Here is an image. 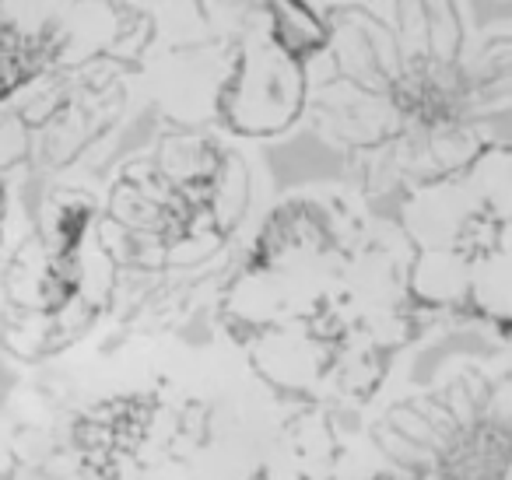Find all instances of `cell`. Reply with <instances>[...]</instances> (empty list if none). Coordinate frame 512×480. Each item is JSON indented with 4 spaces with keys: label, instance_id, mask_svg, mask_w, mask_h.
Masks as SVG:
<instances>
[{
    "label": "cell",
    "instance_id": "obj_1",
    "mask_svg": "<svg viewBox=\"0 0 512 480\" xmlns=\"http://www.w3.org/2000/svg\"><path fill=\"white\" fill-rule=\"evenodd\" d=\"M302 130L337 151L358 197H390L509 144L512 22L470 0H327Z\"/></svg>",
    "mask_w": 512,
    "mask_h": 480
},
{
    "label": "cell",
    "instance_id": "obj_2",
    "mask_svg": "<svg viewBox=\"0 0 512 480\" xmlns=\"http://www.w3.org/2000/svg\"><path fill=\"white\" fill-rule=\"evenodd\" d=\"M221 326L267 386L369 400L425 316L404 291L397 242L365 197L299 186L242 242L221 281Z\"/></svg>",
    "mask_w": 512,
    "mask_h": 480
},
{
    "label": "cell",
    "instance_id": "obj_3",
    "mask_svg": "<svg viewBox=\"0 0 512 480\" xmlns=\"http://www.w3.org/2000/svg\"><path fill=\"white\" fill-rule=\"evenodd\" d=\"M253 148L158 116L155 137L109 169L99 232L127 323L186 316L207 281H225L264 197Z\"/></svg>",
    "mask_w": 512,
    "mask_h": 480
},
{
    "label": "cell",
    "instance_id": "obj_4",
    "mask_svg": "<svg viewBox=\"0 0 512 480\" xmlns=\"http://www.w3.org/2000/svg\"><path fill=\"white\" fill-rule=\"evenodd\" d=\"M327 0H165L137 78L155 116L274 144L306 123Z\"/></svg>",
    "mask_w": 512,
    "mask_h": 480
},
{
    "label": "cell",
    "instance_id": "obj_5",
    "mask_svg": "<svg viewBox=\"0 0 512 480\" xmlns=\"http://www.w3.org/2000/svg\"><path fill=\"white\" fill-rule=\"evenodd\" d=\"M404 291L421 316L509 333L512 144H488L460 169L400 193Z\"/></svg>",
    "mask_w": 512,
    "mask_h": 480
},
{
    "label": "cell",
    "instance_id": "obj_6",
    "mask_svg": "<svg viewBox=\"0 0 512 480\" xmlns=\"http://www.w3.org/2000/svg\"><path fill=\"white\" fill-rule=\"evenodd\" d=\"M102 197L88 179H53L39 211L0 260V347L46 361L74 347L116 305V263L99 232Z\"/></svg>",
    "mask_w": 512,
    "mask_h": 480
},
{
    "label": "cell",
    "instance_id": "obj_7",
    "mask_svg": "<svg viewBox=\"0 0 512 480\" xmlns=\"http://www.w3.org/2000/svg\"><path fill=\"white\" fill-rule=\"evenodd\" d=\"M141 102L120 71L64 74L18 25L0 18V176L88 179L106 169Z\"/></svg>",
    "mask_w": 512,
    "mask_h": 480
},
{
    "label": "cell",
    "instance_id": "obj_8",
    "mask_svg": "<svg viewBox=\"0 0 512 480\" xmlns=\"http://www.w3.org/2000/svg\"><path fill=\"white\" fill-rule=\"evenodd\" d=\"M0 18L50 53L64 74L141 78L158 36L155 11L137 0H0Z\"/></svg>",
    "mask_w": 512,
    "mask_h": 480
},
{
    "label": "cell",
    "instance_id": "obj_9",
    "mask_svg": "<svg viewBox=\"0 0 512 480\" xmlns=\"http://www.w3.org/2000/svg\"><path fill=\"white\" fill-rule=\"evenodd\" d=\"M15 218H18V186L0 176V260H4V249L11 242V232H15Z\"/></svg>",
    "mask_w": 512,
    "mask_h": 480
},
{
    "label": "cell",
    "instance_id": "obj_10",
    "mask_svg": "<svg viewBox=\"0 0 512 480\" xmlns=\"http://www.w3.org/2000/svg\"><path fill=\"white\" fill-rule=\"evenodd\" d=\"M137 4H144V8H158V4H165V0H137Z\"/></svg>",
    "mask_w": 512,
    "mask_h": 480
},
{
    "label": "cell",
    "instance_id": "obj_11",
    "mask_svg": "<svg viewBox=\"0 0 512 480\" xmlns=\"http://www.w3.org/2000/svg\"><path fill=\"white\" fill-rule=\"evenodd\" d=\"M491 4H509V0H491Z\"/></svg>",
    "mask_w": 512,
    "mask_h": 480
}]
</instances>
